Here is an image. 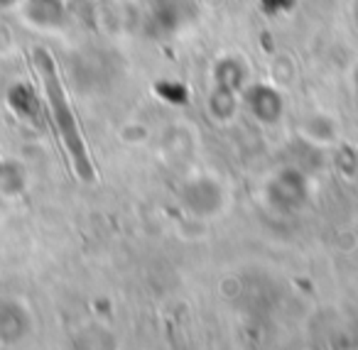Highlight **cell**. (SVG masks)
Returning <instances> with one entry per match:
<instances>
[{
    "mask_svg": "<svg viewBox=\"0 0 358 350\" xmlns=\"http://www.w3.org/2000/svg\"><path fill=\"white\" fill-rule=\"evenodd\" d=\"M35 69L42 79V86H45L47 101H50V110H52V120H55L57 130H59L62 143L66 145L71 154V164H74L76 174L86 182L96 177L94 174V164H91V157L86 152V143L84 135L79 130V123H76V115L69 105V99H66V91L62 86L59 71H57V64L52 61V57L47 52L37 50L35 52Z\"/></svg>",
    "mask_w": 358,
    "mask_h": 350,
    "instance_id": "1",
    "label": "cell"
}]
</instances>
